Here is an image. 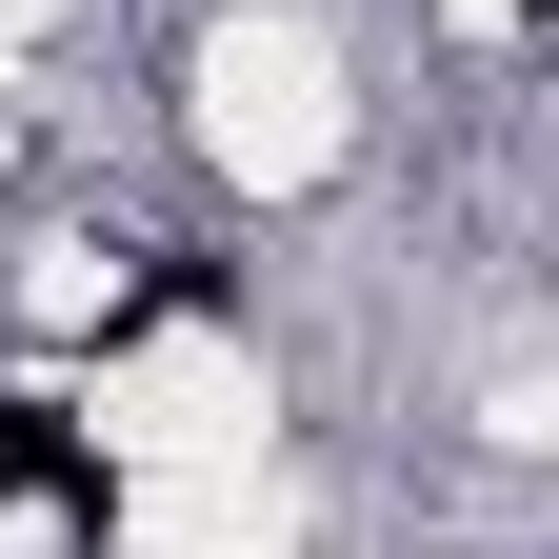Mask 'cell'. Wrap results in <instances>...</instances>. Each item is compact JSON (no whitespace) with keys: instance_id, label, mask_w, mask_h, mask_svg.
I'll use <instances>...</instances> for the list:
<instances>
[{"instance_id":"1","label":"cell","mask_w":559,"mask_h":559,"mask_svg":"<svg viewBox=\"0 0 559 559\" xmlns=\"http://www.w3.org/2000/svg\"><path fill=\"white\" fill-rule=\"evenodd\" d=\"M0 500H60V520H100V460L60 440L40 400H0Z\"/></svg>"}]
</instances>
